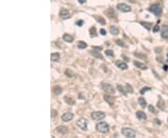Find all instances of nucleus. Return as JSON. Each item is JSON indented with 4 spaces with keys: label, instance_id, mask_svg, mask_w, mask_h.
<instances>
[{
    "label": "nucleus",
    "instance_id": "37998d69",
    "mask_svg": "<svg viewBox=\"0 0 168 138\" xmlns=\"http://www.w3.org/2000/svg\"><path fill=\"white\" fill-rule=\"evenodd\" d=\"M122 58L124 59L125 61H129V58H127V57H126L125 55H122Z\"/></svg>",
    "mask_w": 168,
    "mask_h": 138
},
{
    "label": "nucleus",
    "instance_id": "9d476101",
    "mask_svg": "<svg viewBox=\"0 0 168 138\" xmlns=\"http://www.w3.org/2000/svg\"><path fill=\"white\" fill-rule=\"evenodd\" d=\"M55 130L57 133L62 134V135H65V134H66V133H68V128L66 126H58Z\"/></svg>",
    "mask_w": 168,
    "mask_h": 138
},
{
    "label": "nucleus",
    "instance_id": "7c9ffc66",
    "mask_svg": "<svg viewBox=\"0 0 168 138\" xmlns=\"http://www.w3.org/2000/svg\"><path fill=\"white\" fill-rule=\"evenodd\" d=\"M90 35L92 37L93 36H96V31H95V27H92L90 29Z\"/></svg>",
    "mask_w": 168,
    "mask_h": 138
},
{
    "label": "nucleus",
    "instance_id": "ea45409f",
    "mask_svg": "<svg viewBox=\"0 0 168 138\" xmlns=\"http://www.w3.org/2000/svg\"><path fill=\"white\" fill-rule=\"evenodd\" d=\"M95 51H102V47H93Z\"/></svg>",
    "mask_w": 168,
    "mask_h": 138
},
{
    "label": "nucleus",
    "instance_id": "49530a36",
    "mask_svg": "<svg viewBox=\"0 0 168 138\" xmlns=\"http://www.w3.org/2000/svg\"><path fill=\"white\" fill-rule=\"evenodd\" d=\"M167 121H168V119H167Z\"/></svg>",
    "mask_w": 168,
    "mask_h": 138
},
{
    "label": "nucleus",
    "instance_id": "e433bc0d",
    "mask_svg": "<svg viewBox=\"0 0 168 138\" xmlns=\"http://www.w3.org/2000/svg\"><path fill=\"white\" fill-rule=\"evenodd\" d=\"M56 116H57V111L52 109V110H51V117L53 118V117H56Z\"/></svg>",
    "mask_w": 168,
    "mask_h": 138
},
{
    "label": "nucleus",
    "instance_id": "0eeeda50",
    "mask_svg": "<svg viewBox=\"0 0 168 138\" xmlns=\"http://www.w3.org/2000/svg\"><path fill=\"white\" fill-rule=\"evenodd\" d=\"M117 9L122 12H130L132 10L131 7L126 4H123V3H119L117 5Z\"/></svg>",
    "mask_w": 168,
    "mask_h": 138
},
{
    "label": "nucleus",
    "instance_id": "4be33fe9",
    "mask_svg": "<svg viewBox=\"0 0 168 138\" xmlns=\"http://www.w3.org/2000/svg\"><path fill=\"white\" fill-rule=\"evenodd\" d=\"M164 101H163V99H162L161 97H159V101H158V103H157V107L158 108H160V109H164Z\"/></svg>",
    "mask_w": 168,
    "mask_h": 138
},
{
    "label": "nucleus",
    "instance_id": "6ab92c4d",
    "mask_svg": "<svg viewBox=\"0 0 168 138\" xmlns=\"http://www.w3.org/2000/svg\"><path fill=\"white\" fill-rule=\"evenodd\" d=\"M134 64L137 66V67L140 68V69H143V70H146L147 68H148V67H147L146 64H144L143 63H140V62H137V61H134Z\"/></svg>",
    "mask_w": 168,
    "mask_h": 138
},
{
    "label": "nucleus",
    "instance_id": "bb28decb",
    "mask_svg": "<svg viewBox=\"0 0 168 138\" xmlns=\"http://www.w3.org/2000/svg\"><path fill=\"white\" fill-rule=\"evenodd\" d=\"M95 19H96V21H97L99 23L102 24V25H105L106 24V20L103 17H101V16H97V17H95Z\"/></svg>",
    "mask_w": 168,
    "mask_h": 138
},
{
    "label": "nucleus",
    "instance_id": "7ed1b4c3",
    "mask_svg": "<svg viewBox=\"0 0 168 138\" xmlns=\"http://www.w3.org/2000/svg\"><path fill=\"white\" fill-rule=\"evenodd\" d=\"M122 133L125 137H129V138H134L137 135V133L134 132V130L131 128H123L122 130Z\"/></svg>",
    "mask_w": 168,
    "mask_h": 138
},
{
    "label": "nucleus",
    "instance_id": "6e6552de",
    "mask_svg": "<svg viewBox=\"0 0 168 138\" xmlns=\"http://www.w3.org/2000/svg\"><path fill=\"white\" fill-rule=\"evenodd\" d=\"M59 15H60V17H61L62 19H63V20L69 19V18H70V16H71L70 12L66 10V9H61Z\"/></svg>",
    "mask_w": 168,
    "mask_h": 138
},
{
    "label": "nucleus",
    "instance_id": "393cba45",
    "mask_svg": "<svg viewBox=\"0 0 168 138\" xmlns=\"http://www.w3.org/2000/svg\"><path fill=\"white\" fill-rule=\"evenodd\" d=\"M138 104L141 105L142 107H147V102L146 100L144 99L143 97H140V98H138Z\"/></svg>",
    "mask_w": 168,
    "mask_h": 138
},
{
    "label": "nucleus",
    "instance_id": "f3484780",
    "mask_svg": "<svg viewBox=\"0 0 168 138\" xmlns=\"http://www.w3.org/2000/svg\"><path fill=\"white\" fill-rule=\"evenodd\" d=\"M135 115H137V118L138 119H141V120H146L147 119V115L143 111H137Z\"/></svg>",
    "mask_w": 168,
    "mask_h": 138
},
{
    "label": "nucleus",
    "instance_id": "423d86ee",
    "mask_svg": "<svg viewBox=\"0 0 168 138\" xmlns=\"http://www.w3.org/2000/svg\"><path fill=\"white\" fill-rule=\"evenodd\" d=\"M102 88H103V90H104V92L108 93V94H114L115 90H114V88L112 87V85L108 84V83H104Z\"/></svg>",
    "mask_w": 168,
    "mask_h": 138
},
{
    "label": "nucleus",
    "instance_id": "a18cd8bd",
    "mask_svg": "<svg viewBox=\"0 0 168 138\" xmlns=\"http://www.w3.org/2000/svg\"><path fill=\"white\" fill-rule=\"evenodd\" d=\"M127 1H129L130 3H134V2H135V0H127Z\"/></svg>",
    "mask_w": 168,
    "mask_h": 138
},
{
    "label": "nucleus",
    "instance_id": "9b49d317",
    "mask_svg": "<svg viewBox=\"0 0 168 138\" xmlns=\"http://www.w3.org/2000/svg\"><path fill=\"white\" fill-rule=\"evenodd\" d=\"M161 36L163 38L168 39V25H163L162 28V33Z\"/></svg>",
    "mask_w": 168,
    "mask_h": 138
},
{
    "label": "nucleus",
    "instance_id": "20e7f679",
    "mask_svg": "<svg viewBox=\"0 0 168 138\" xmlns=\"http://www.w3.org/2000/svg\"><path fill=\"white\" fill-rule=\"evenodd\" d=\"M77 125H78L79 128L81 129V130H83L84 132H86L88 130V121L86 119H84V118H81V119H78V121H77Z\"/></svg>",
    "mask_w": 168,
    "mask_h": 138
},
{
    "label": "nucleus",
    "instance_id": "ddd939ff",
    "mask_svg": "<svg viewBox=\"0 0 168 138\" xmlns=\"http://www.w3.org/2000/svg\"><path fill=\"white\" fill-rule=\"evenodd\" d=\"M105 13L107 14V16L109 18V19H115V18L117 17V16H116V13H115V11L112 10V9H108V10H107Z\"/></svg>",
    "mask_w": 168,
    "mask_h": 138
},
{
    "label": "nucleus",
    "instance_id": "79ce46f5",
    "mask_svg": "<svg viewBox=\"0 0 168 138\" xmlns=\"http://www.w3.org/2000/svg\"><path fill=\"white\" fill-rule=\"evenodd\" d=\"M78 2L81 3V4H84L86 2V0H78Z\"/></svg>",
    "mask_w": 168,
    "mask_h": 138
},
{
    "label": "nucleus",
    "instance_id": "a19ab883",
    "mask_svg": "<svg viewBox=\"0 0 168 138\" xmlns=\"http://www.w3.org/2000/svg\"><path fill=\"white\" fill-rule=\"evenodd\" d=\"M154 121H155V123L157 124V125H161V120H159L158 119H155Z\"/></svg>",
    "mask_w": 168,
    "mask_h": 138
},
{
    "label": "nucleus",
    "instance_id": "c756f323",
    "mask_svg": "<svg viewBox=\"0 0 168 138\" xmlns=\"http://www.w3.org/2000/svg\"><path fill=\"white\" fill-rule=\"evenodd\" d=\"M125 88H126L127 92H130V93H133V92H134V89H133V87H132V85L127 84Z\"/></svg>",
    "mask_w": 168,
    "mask_h": 138
},
{
    "label": "nucleus",
    "instance_id": "72a5a7b5",
    "mask_svg": "<svg viewBox=\"0 0 168 138\" xmlns=\"http://www.w3.org/2000/svg\"><path fill=\"white\" fill-rule=\"evenodd\" d=\"M149 112H151V113H154V114L156 113L155 108H154V107H153V105H151V104L149 107Z\"/></svg>",
    "mask_w": 168,
    "mask_h": 138
},
{
    "label": "nucleus",
    "instance_id": "58836bf2",
    "mask_svg": "<svg viewBox=\"0 0 168 138\" xmlns=\"http://www.w3.org/2000/svg\"><path fill=\"white\" fill-rule=\"evenodd\" d=\"M100 34L102 35V36H106V34H107V32H106L104 29H101V30H100Z\"/></svg>",
    "mask_w": 168,
    "mask_h": 138
},
{
    "label": "nucleus",
    "instance_id": "c9c22d12",
    "mask_svg": "<svg viewBox=\"0 0 168 138\" xmlns=\"http://www.w3.org/2000/svg\"><path fill=\"white\" fill-rule=\"evenodd\" d=\"M159 30H160V26H159V23H158L157 25H155V26H154L153 32H154V33H157V32H158Z\"/></svg>",
    "mask_w": 168,
    "mask_h": 138
},
{
    "label": "nucleus",
    "instance_id": "aec40b11",
    "mask_svg": "<svg viewBox=\"0 0 168 138\" xmlns=\"http://www.w3.org/2000/svg\"><path fill=\"white\" fill-rule=\"evenodd\" d=\"M109 30H110V33H111L112 35H114V36H118V35H119V30L118 29L115 25H112V26H110Z\"/></svg>",
    "mask_w": 168,
    "mask_h": 138
},
{
    "label": "nucleus",
    "instance_id": "a878e982",
    "mask_svg": "<svg viewBox=\"0 0 168 138\" xmlns=\"http://www.w3.org/2000/svg\"><path fill=\"white\" fill-rule=\"evenodd\" d=\"M78 48H81V50L86 48H87V43H85L84 41H78Z\"/></svg>",
    "mask_w": 168,
    "mask_h": 138
},
{
    "label": "nucleus",
    "instance_id": "b1692460",
    "mask_svg": "<svg viewBox=\"0 0 168 138\" xmlns=\"http://www.w3.org/2000/svg\"><path fill=\"white\" fill-rule=\"evenodd\" d=\"M141 25H143L146 29L150 30L151 26H152V23H151V22H141Z\"/></svg>",
    "mask_w": 168,
    "mask_h": 138
},
{
    "label": "nucleus",
    "instance_id": "dca6fc26",
    "mask_svg": "<svg viewBox=\"0 0 168 138\" xmlns=\"http://www.w3.org/2000/svg\"><path fill=\"white\" fill-rule=\"evenodd\" d=\"M63 40H65L66 42H68V43H72L74 41V37L69 34H65L63 36Z\"/></svg>",
    "mask_w": 168,
    "mask_h": 138
},
{
    "label": "nucleus",
    "instance_id": "f03ea898",
    "mask_svg": "<svg viewBox=\"0 0 168 138\" xmlns=\"http://www.w3.org/2000/svg\"><path fill=\"white\" fill-rule=\"evenodd\" d=\"M96 130L102 133H107L109 132V125L107 122L102 121V122L96 124Z\"/></svg>",
    "mask_w": 168,
    "mask_h": 138
},
{
    "label": "nucleus",
    "instance_id": "f257e3e1",
    "mask_svg": "<svg viewBox=\"0 0 168 138\" xmlns=\"http://www.w3.org/2000/svg\"><path fill=\"white\" fill-rule=\"evenodd\" d=\"M149 11L152 12L156 16H160L163 12V7H162L161 3H154L149 7Z\"/></svg>",
    "mask_w": 168,
    "mask_h": 138
},
{
    "label": "nucleus",
    "instance_id": "f704fd0d",
    "mask_svg": "<svg viewBox=\"0 0 168 138\" xmlns=\"http://www.w3.org/2000/svg\"><path fill=\"white\" fill-rule=\"evenodd\" d=\"M150 90H151L150 88H144V89H142V90L140 91V93H141V94H144L145 92H147V91H150Z\"/></svg>",
    "mask_w": 168,
    "mask_h": 138
},
{
    "label": "nucleus",
    "instance_id": "f8f14e48",
    "mask_svg": "<svg viewBox=\"0 0 168 138\" xmlns=\"http://www.w3.org/2000/svg\"><path fill=\"white\" fill-rule=\"evenodd\" d=\"M116 63V66L119 68H121L122 70H126L127 68H128L127 63H124V62H122V61H116V63Z\"/></svg>",
    "mask_w": 168,
    "mask_h": 138
},
{
    "label": "nucleus",
    "instance_id": "1a4fd4ad",
    "mask_svg": "<svg viewBox=\"0 0 168 138\" xmlns=\"http://www.w3.org/2000/svg\"><path fill=\"white\" fill-rule=\"evenodd\" d=\"M74 118V115L73 113H71V112H67V113H65V114L62 116V120L63 121H66V122H68V121L72 120Z\"/></svg>",
    "mask_w": 168,
    "mask_h": 138
},
{
    "label": "nucleus",
    "instance_id": "412c9836",
    "mask_svg": "<svg viewBox=\"0 0 168 138\" xmlns=\"http://www.w3.org/2000/svg\"><path fill=\"white\" fill-rule=\"evenodd\" d=\"M91 54H92V55L93 56V57H95V58H97V59H100V60H103V56H102V54L101 53H99V52H98L97 51H91Z\"/></svg>",
    "mask_w": 168,
    "mask_h": 138
},
{
    "label": "nucleus",
    "instance_id": "39448f33",
    "mask_svg": "<svg viewBox=\"0 0 168 138\" xmlns=\"http://www.w3.org/2000/svg\"><path fill=\"white\" fill-rule=\"evenodd\" d=\"M91 117H92V119H94V120H100V119H103L105 118L106 114L102 111H95L91 114Z\"/></svg>",
    "mask_w": 168,
    "mask_h": 138
},
{
    "label": "nucleus",
    "instance_id": "2eb2a0df",
    "mask_svg": "<svg viewBox=\"0 0 168 138\" xmlns=\"http://www.w3.org/2000/svg\"><path fill=\"white\" fill-rule=\"evenodd\" d=\"M63 100H65V102H66L67 104H69V105H73V104H75V100H74L72 97L68 96V95H66V96L63 97Z\"/></svg>",
    "mask_w": 168,
    "mask_h": 138
},
{
    "label": "nucleus",
    "instance_id": "c85d7f7f",
    "mask_svg": "<svg viewBox=\"0 0 168 138\" xmlns=\"http://www.w3.org/2000/svg\"><path fill=\"white\" fill-rule=\"evenodd\" d=\"M65 74H66V75L67 76L68 78H73V76H74L73 71L70 70V69H66V72H65Z\"/></svg>",
    "mask_w": 168,
    "mask_h": 138
},
{
    "label": "nucleus",
    "instance_id": "4c0bfd02",
    "mask_svg": "<svg viewBox=\"0 0 168 138\" xmlns=\"http://www.w3.org/2000/svg\"><path fill=\"white\" fill-rule=\"evenodd\" d=\"M76 23H77V25H78V26H82L83 21H78V22H76Z\"/></svg>",
    "mask_w": 168,
    "mask_h": 138
},
{
    "label": "nucleus",
    "instance_id": "473e14b6",
    "mask_svg": "<svg viewBox=\"0 0 168 138\" xmlns=\"http://www.w3.org/2000/svg\"><path fill=\"white\" fill-rule=\"evenodd\" d=\"M116 43L119 45V46H121V47H125L126 45L124 44V42L122 41V40H121V39H118V40H116Z\"/></svg>",
    "mask_w": 168,
    "mask_h": 138
},
{
    "label": "nucleus",
    "instance_id": "a211bd4d",
    "mask_svg": "<svg viewBox=\"0 0 168 138\" xmlns=\"http://www.w3.org/2000/svg\"><path fill=\"white\" fill-rule=\"evenodd\" d=\"M52 92H53V93L55 95H59L63 92V89H62L59 85H56V86H54L53 87V89H52Z\"/></svg>",
    "mask_w": 168,
    "mask_h": 138
},
{
    "label": "nucleus",
    "instance_id": "2f4dec72",
    "mask_svg": "<svg viewBox=\"0 0 168 138\" xmlns=\"http://www.w3.org/2000/svg\"><path fill=\"white\" fill-rule=\"evenodd\" d=\"M105 53L107 54V56H109V57H113V56H114V52H113L111 50H107V51H105Z\"/></svg>",
    "mask_w": 168,
    "mask_h": 138
},
{
    "label": "nucleus",
    "instance_id": "4468645a",
    "mask_svg": "<svg viewBox=\"0 0 168 138\" xmlns=\"http://www.w3.org/2000/svg\"><path fill=\"white\" fill-rule=\"evenodd\" d=\"M104 99L106 100V102L108 103V104H110V105H113L115 103V98L112 96H109V95L106 94L105 96H104Z\"/></svg>",
    "mask_w": 168,
    "mask_h": 138
},
{
    "label": "nucleus",
    "instance_id": "cd10ccee",
    "mask_svg": "<svg viewBox=\"0 0 168 138\" xmlns=\"http://www.w3.org/2000/svg\"><path fill=\"white\" fill-rule=\"evenodd\" d=\"M117 89H118V90H119V92H122V94L126 95L127 91H125V90H124V88L122 87V85H118V86H117Z\"/></svg>",
    "mask_w": 168,
    "mask_h": 138
},
{
    "label": "nucleus",
    "instance_id": "5701e85b",
    "mask_svg": "<svg viewBox=\"0 0 168 138\" xmlns=\"http://www.w3.org/2000/svg\"><path fill=\"white\" fill-rule=\"evenodd\" d=\"M60 59V54L59 53H51V60L52 62H57Z\"/></svg>",
    "mask_w": 168,
    "mask_h": 138
},
{
    "label": "nucleus",
    "instance_id": "c03bdc74",
    "mask_svg": "<svg viewBox=\"0 0 168 138\" xmlns=\"http://www.w3.org/2000/svg\"><path fill=\"white\" fill-rule=\"evenodd\" d=\"M163 69H164V70H165V71H167V69H168V66H163Z\"/></svg>",
    "mask_w": 168,
    "mask_h": 138
}]
</instances>
